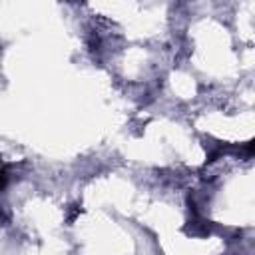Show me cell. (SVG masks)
Here are the masks:
<instances>
[{
    "mask_svg": "<svg viewBox=\"0 0 255 255\" xmlns=\"http://www.w3.org/2000/svg\"><path fill=\"white\" fill-rule=\"evenodd\" d=\"M6 181H8V175H6V169H2L0 167V189L6 185Z\"/></svg>",
    "mask_w": 255,
    "mask_h": 255,
    "instance_id": "6da1fadb",
    "label": "cell"
}]
</instances>
